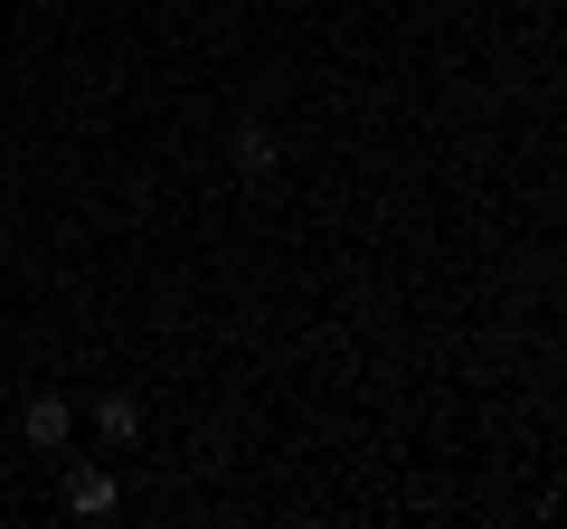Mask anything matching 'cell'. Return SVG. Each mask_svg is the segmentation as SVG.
<instances>
[{
  "label": "cell",
  "instance_id": "cell-1",
  "mask_svg": "<svg viewBox=\"0 0 567 529\" xmlns=\"http://www.w3.org/2000/svg\"><path fill=\"white\" fill-rule=\"evenodd\" d=\"M66 426H76V416H66V397H58V387H29V407H20V435H29V445H39V454H58V445H66Z\"/></svg>",
  "mask_w": 567,
  "mask_h": 529
},
{
  "label": "cell",
  "instance_id": "cell-2",
  "mask_svg": "<svg viewBox=\"0 0 567 529\" xmlns=\"http://www.w3.org/2000/svg\"><path fill=\"white\" fill-rule=\"evenodd\" d=\"M275 152H284V143H275V123H256V114L227 133V162H237L246 180H265V170H275Z\"/></svg>",
  "mask_w": 567,
  "mask_h": 529
},
{
  "label": "cell",
  "instance_id": "cell-3",
  "mask_svg": "<svg viewBox=\"0 0 567 529\" xmlns=\"http://www.w3.org/2000/svg\"><path fill=\"white\" fill-rule=\"evenodd\" d=\"M66 510H76V520H104V510H114V473L76 464V473H66Z\"/></svg>",
  "mask_w": 567,
  "mask_h": 529
},
{
  "label": "cell",
  "instance_id": "cell-4",
  "mask_svg": "<svg viewBox=\"0 0 567 529\" xmlns=\"http://www.w3.org/2000/svg\"><path fill=\"white\" fill-rule=\"evenodd\" d=\"M95 426L114 435V445H133V435H142V397H133V387H104V397H95Z\"/></svg>",
  "mask_w": 567,
  "mask_h": 529
}]
</instances>
